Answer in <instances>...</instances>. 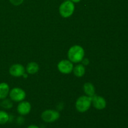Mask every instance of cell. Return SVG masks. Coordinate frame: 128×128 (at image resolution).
<instances>
[{
	"instance_id": "6da1fadb",
	"label": "cell",
	"mask_w": 128,
	"mask_h": 128,
	"mask_svg": "<svg viewBox=\"0 0 128 128\" xmlns=\"http://www.w3.org/2000/svg\"><path fill=\"white\" fill-rule=\"evenodd\" d=\"M84 50L79 45H74L70 48L68 52V57L70 61L72 62L78 63L84 59Z\"/></svg>"
},
{
	"instance_id": "7a4b0ae2",
	"label": "cell",
	"mask_w": 128,
	"mask_h": 128,
	"mask_svg": "<svg viewBox=\"0 0 128 128\" xmlns=\"http://www.w3.org/2000/svg\"><path fill=\"white\" fill-rule=\"evenodd\" d=\"M74 9L75 6L74 2L70 0H67L61 4L59 8V11L62 17L67 18L73 14Z\"/></svg>"
},
{
	"instance_id": "3957f363",
	"label": "cell",
	"mask_w": 128,
	"mask_h": 128,
	"mask_svg": "<svg viewBox=\"0 0 128 128\" xmlns=\"http://www.w3.org/2000/svg\"><path fill=\"white\" fill-rule=\"evenodd\" d=\"M92 103L91 97L82 96L79 98L76 102V108L80 112H84L90 109Z\"/></svg>"
},
{
	"instance_id": "277c9868",
	"label": "cell",
	"mask_w": 128,
	"mask_h": 128,
	"mask_svg": "<svg viewBox=\"0 0 128 128\" xmlns=\"http://www.w3.org/2000/svg\"><path fill=\"white\" fill-rule=\"evenodd\" d=\"M60 117L59 112L52 110H48L41 114V118L46 122H53L57 121Z\"/></svg>"
},
{
	"instance_id": "5b68a950",
	"label": "cell",
	"mask_w": 128,
	"mask_h": 128,
	"mask_svg": "<svg viewBox=\"0 0 128 128\" xmlns=\"http://www.w3.org/2000/svg\"><path fill=\"white\" fill-rule=\"evenodd\" d=\"M10 97L11 100L16 102H20L23 101L26 98V92L20 88H14L10 91Z\"/></svg>"
},
{
	"instance_id": "8992f818",
	"label": "cell",
	"mask_w": 128,
	"mask_h": 128,
	"mask_svg": "<svg viewBox=\"0 0 128 128\" xmlns=\"http://www.w3.org/2000/svg\"><path fill=\"white\" fill-rule=\"evenodd\" d=\"M73 68V64L70 60H62L58 64V69L62 74H70Z\"/></svg>"
},
{
	"instance_id": "52a82bcc",
	"label": "cell",
	"mask_w": 128,
	"mask_h": 128,
	"mask_svg": "<svg viewBox=\"0 0 128 128\" xmlns=\"http://www.w3.org/2000/svg\"><path fill=\"white\" fill-rule=\"evenodd\" d=\"M9 72L10 74L14 77H20L23 76L25 73V68L22 64H15L10 67Z\"/></svg>"
},
{
	"instance_id": "ba28073f",
	"label": "cell",
	"mask_w": 128,
	"mask_h": 128,
	"mask_svg": "<svg viewBox=\"0 0 128 128\" xmlns=\"http://www.w3.org/2000/svg\"><path fill=\"white\" fill-rule=\"evenodd\" d=\"M91 98H92V103L93 106L96 110H102L106 108V101L104 98L94 95L91 97Z\"/></svg>"
},
{
	"instance_id": "9c48e42d",
	"label": "cell",
	"mask_w": 128,
	"mask_h": 128,
	"mask_svg": "<svg viewBox=\"0 0 128 128\" xmlns=\"http://www.w3.org/2000/svg\"><path fill=\"white\" fill-rule=\"evenodd\" d=\"M31 110V106L28 101H22L18 104L17 107V111L22 116L28 114Z\"/></svg>"
},
{
	"instance_id": "30bf717a",
	"label": "cell",
	"mask_w": 128,
	"mask_h": 128,
	"mask_svg": "<svg viewBox=\"0 0 128 128\" xmlns=\"http://www.w3.org/2000/svg\"><path fill=\"white\" fill-rule=\"evenodd\" d=\"M10 93V86L6 82L0 83V100L6 98Z\"/></svg>"
},
{
	"instance_id": "8fae6325",
	"label": "cell",
	"mask_w": 128,
	"mask_h": 128,
	"mask_svg": "<svg viewBox=\"0 0 128 128\" xmlns=\"http://www.w3.org/2000/svg\"><path fill=\"white\" fill-rule=\"evenodd\" d=\"M83 90L88 96L92 97L95 95V88L91 82H86L84 84Z\"/></svg>"
},
{
	"instance_id": "7c38bea8",
	"label": "cell",
	"mask_w": 128,
	"mask_h": 128,
	"mask_svg": "<svg viewBox=\"0 0 128 128\" xmlns=\"http://www.w3.org/2000/svg\"><path fill=\"white\" fill-rule=\"evenodd\" d=\"M39 65L36 62H31L28 64L26 70L27 72L30 74H34L39 71Z\"/></svg>"
},
{
	"instance_id": "4fadbf2b",
	"label": "cell",
	"mask_w": 128,
	"mask_h": 128,
	"mask_svg": "<svg viewBox=\"0 0 128 128\" xmlns=\"http://www.w3.org/2000/svg\"><path fill=\"white\" fill-rule=\"evenodd\" d=\"M74 74L77 77H82L85 74V67L83 64H78L73 68Z\"/></svg>"
},
{
	"instance_id": "5bb4252c",
	"label": "cell",
	"mask_w": 128,
	"mask_h": 128,
	"mask_svg": "<svg viewBox=\"0 0 128 128\" xmlns=\"http://www.w3.org/2000/svg\"><path fill=\"white\" fill-rule=\"evenodd\" d=\"M10 116L8 114L4 111H0V124H4L8 122Z\"/></svg>"
},
{
	"instance_id": "9a60e30c",
	"label": "cell",
	"mask_w": 128,
	"mask_h": 128,
	"mask_svg": "<svg viewBox=\"0 0 128 128\" xmlns=\"http://www.w3.org/2000/svg\"><path fill=\"white\" fill-rule=\"evenodd\" d=\"M1 106L4 109H11L12 107V102H11V100H8V99H4L3 101L1 103Z\"/></svg>"
},
{
	"instance_id": "2e32d148",
	"label": "cell",
	"mask_w": 128,
	"mask_h": 128,
	"mask_svg": "<svg viewBox=\"0 0 128 128\" xmlns=\"http://www.w3.org/2000/svg\"><path fill=\"white\" fill-rule=\"evenodd\" d=\"M10 1L12 4L14 6H19L22 3L24 0H10Z\"/></svg>"
},
{
	"instance_id": "e0dca14e",
	"label": "cell",
	"mask_w": 128,
	"mask_h": 128,
	"mask_svg": "<svg viewBox=\"0 0 128 128\" xmlns=\"http://www.w3.org/2000/svg\"><path fill=\"white\" fill-rule=\"evenodd\" d=\"M82 64H83V65H88L89 64V62H90L89 60L86 58L83 59V60H82Z\"/></svg>"
},
{
	"instance_id": "ac0fdd59",
	"label": "cell",
	"mask_w": 128,
	"mask_h": 128,
	"mask_svg": "<svg viewBox=\"0 0 128 128\" xmlns=\"http://www.w3.org/2000/svg\"><path fill=\"white\" fill-rule=\"evenodd\" d=\"M27 128H39L38 126H36V125H30V126H29Z\"/></svg>"
},
{
	"instance_id": "d6986e66",
	"label": "cell",
	"mask_w": 128,
	"mask_h": 128,
	"mask_svg": "<svg viewBox=\"0 0 128 128\" xmlns=\"http://www.w3.org/2000/svg\"><path fill=\"white\" fill-rule=\"evenodd\" d=\"M71 1H72V2H74V3H77V2H80L81 0H71Z\"/></svg>"
},
{
	"instance_id": "ffe728a7",
	"label": "cell",
	"mask_w": 128,
	"mask_h": 128,
	"mask_svg": "<svg viewBox=\"0 0 128 128\" xmlns=\"http://www.w3.org/2000/svg\"><path fill=\"white\" fill-rule=\"evenodd\" d=\"M27 76H28V75L27 74H23V77L24 78H27Z\"/></svg>"
},
{
	"instance_id": "44dd1931",
	"label": "cell",
	"mask_w": 128,
	"mask_h": 128,
	"mask_svg": "<svg viewBox=\"0 0 128 128\" xmlns=\"http://www.w3.org/2000/svg\"><path fill=\"white\" fill-rule=\"evenodd\" d=\"M0 105H1V102H0Z\"/></svg>"
}]
</instances>
